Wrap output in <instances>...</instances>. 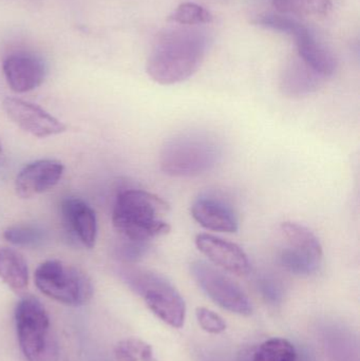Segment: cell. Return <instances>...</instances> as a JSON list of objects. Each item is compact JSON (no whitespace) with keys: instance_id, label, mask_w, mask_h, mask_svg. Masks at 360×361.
I'll list each match as a JSON object with an SVG mask.
<instances>
[{"instance_id":"obj_16","label":"cell","mask_w":360,"mask_h":361,"mask_svg":"<svg viewBox=\"0 0 360 361\" xmlns=\"http://www.w3.org/2000/svg\"><path fill=\"white\" fill-rule=\"evenodd\" d=\"M0 279L13 290L25 292L29 284V269L25 258L14 248L0 247Z\"/></svg>"},{"instance_id":"obj_7","label":"cell","mask_w":360,"mask_h":361,"mask_svg":"<svg viewBox=\"0 0 360 361\" xmlns=\"http://www.w3.org/2000/svg\"><path fill=\"white\" fill-rule=\"evenodd\" d=\"M190 273L201 290L222 309L241 316L251 315V300L242 288L220 269L205 261H194Z\"/></svg>"},{"instance_id":"obj_18","label":"cell","mask_w":360,"mask_h":361,"mask_svg":"<svg viewBox=\"0 0 360 361\" xmlns=\"http://www.w3.org/2000/svg\"><path fill=\"white\" fill-rule=\"evenodd\" d=\"M273 6L283 15L321 16L331 12V0H273Z\"/></svg>"},{"instance_id":"obj_13","label":"cell","mask_w":360,"mask_h":361,"mask_svg":"<svg viewBox=\"0 0 360 361\" xmlns=\"http://www.w3.org/2000/svg\"><path fill=\"white\" fill-rule=\"evenodd\" d=\"M63 223L85 247L93 248L97 239V214L90 205L78 197H68L61 204Z\"/></svg>"},{"instance_id":"obj_6","label":"cell","mask_w":360,"mask_h":361,"mask_svg":"<svg viewBox=\"0 0 360 361\" xmlns=\"http://www.w3.org/2000/svg\"><path fill=\"white\" fill-rule=\"evenodd\" d=\"M15 322L19 347L25 360L52 361L50 318L44 305L35 297H25L17 305Z\"/></svg>"},{"instance_id":"obj_20","label":"cell","mask_w":360,"mask_h":361,"mask_svg":"<svg viewBox=\"0 0 360 361\" xmlns=\"http://www.w3.org/2000/svg\"><path fill=\"white\" fill-rule=\"evenodd\" d=\"M295 347L287 339L272 338L264 341L254 353L252 361H296Z\"/></svg>"},{"instance_id":"obj_14","label":"cell","mask_w":360,"mask_h":361,"mask_svg":"<svg viewBox=\"0 0 360 361\" xmlns=\"http://www.w3.org/2000/svg\"><path fill=\"white\" fill-rule=\"evenodd\" d=\"M325 78L309 67L299 56L292 59L283 69L280 89L289 97H304L318 90Z\"/></svg>"},{"instance_id":"obj_3","label":"cell","mask_w":360,"mask_h":361,"mask_svg":"<svg viewBox=\"0 0 360 361\" xmlns=\"http://www.w3.org/2000/svg\"><path fill=\"white\" fill-rule=\"evenodd\" d=\"M221 158L222 146L217 137L202 131H190L175 135L164 144L160 166L170 177H196L211 171Z\"/></svg>"},{"instance_id":"obj_22","label":"cell","mask_w":360,"mask_h":361,"mask_svg":"<svg viewBox=\"0 0 360 361\" xmlns=\"http://www.w3.org/2000/svg\"><path fill=\"white\" fill-rule=\"evenodd\" d=\"M116 361H158L152 348L139 338H127L120 341L114 349Z\"/></svg>"},{"instance_id":"obj_15","label":"cell","mask_w":360,"mask_h":361,"mask_svg":"<svg viewBox=\"0 0 360 361\" xmlns=\"http://www.w3.org/2000/svg\"><path fill=\"white\" fill-rule=\"evenodd\" d=\"M298 48V56L315 72L327 78L333 75L337 69L335 55L321 44L313 35L311 30L306 29L295 38Z\"/></svg>"},{"instance_id":"obj_10","label":"cell","mask_w":360,"mask_h":361,"mask_svg":"<svg viewBox=\"0 0 360 361\" xmlns=\"http://www.w3.org/2000/svg\"><path fill=\"white\" fill-rule=\"evenodd\" d=\"M65 173L63 163L57 160H38L25 165L15 179V191L23 199L42 195L58 184Z\"/></svg>"},{"instance_id":"obj_9","label":"cell","mask_w":360,"mask_h":361,"mask_svg":"<svg viewBox=\"0 0 360 361\" xmlns=\"http://www.w3.org/2000/svg\"><path fill=\"white\" fill-rule=\"evenodd\" d=\"M194 242L204 256L224 271L237 276H245L251 271L249 256L238 244L209 233H199Z\"/></svg>"},{"instance_id":"obj_25","label":"cell","mask_w":360,"mask_h":361,"mask_svg":"<svg viewBox=\"0 0 360 361\" xmlns=\"http://www.w3.org/2000/svg\"><path fill=\"white\" fill-rule=\"evenodd\" d=\"M196 316L201 328L209 334H221L226 330L223 318L206 307H198Z\"/></svg>"},{"instance_id":"obj_24","label":"cell","mask_w":360,"mask_h":361,"mask_svg":"<svg viewBox=\"0 0 360 361\" xmlns=\"http://www.w3.org/2000/svg\"><path fill=\"white\" fill-rule=\"evenodd\" d=\"M170 19L180 25H202V23H211L213 21V15L200 4L194 2H184L173 11V14L170 15Z\"/></svg>"},{"instance_id":"obj_19","label":"cell","mask_w":360,"mask_h":361,"mask_svg":"<svg viewBox=\"0 0 360 361\" xmlns=\"http://www.w3.org/2000/svg\"><path fill=\"white\" fill-rule=\"evenodd\" d=\"M279 261L283 269L298 276H311L317 273L323 262V260H319L289 246H285L281 250Z\"/></svg>"},{"instance_id":"obj_4","label":"cell","mask_w":360,"mask_h":361,"mask_svg":"<svg viewBox=\"0 0 360 361\" xmlns=\"http://www.w3.org/2000/svg\"><path fill=\"white\" fill-rule=\"evenodd\" d=\"M123 277L128 286L143 297L150 311L171 328L181 329L186 317V305L181 294L166 278L154 271L126 269Z\"/></svg>"},{"instance_id":"obj_1","label":"cell","mask_w":360,"mask_h":361,"mask_svg":"<svg viewBox=\"0 0 360 361\" xmlns=\"http://www.w3.org/2000/svg\"><path fill=\"white\" fill-rule=\"evenodd\" d=\"M206 39L200 31L175 29L161 34L146 63L154 82L164 86L192 78L202 65Z\"/></svg>"},{"instance_id":"obj_17","label":"cell","mask_w":360,"mask_h":361,"mask_svg":"<svg viewBox=\"0 0 360 361\" xmlns=\"http://www.w3.org/2000/svg\"><path fill=\"white\" fill-rule=\"evenodd\" d=\"M281 231L285 235L287 246L323 260V245L308 227L299 223L285 222L281 224Z\"/></svg>"},{"instance_id":"obj_21","label":"cell","mask_w":360,"mask_h":361,"mask_svg":"<svg viewBox=\"0 0 360 361\" xmlns=\"http://www.w3.org/2000/svg\"><path fill=\"white\" fill-rule=\"evenodd\" d=\"M4 238L18 247L34 248L44 241L46 235L37 225L15 224L4 231Z\"/></svg>"},{"instance_id":"obj_8","label":"cell","mask_w":360,"mask_h":361,"mask_svg":"<svg viewBox=\"0 0 360 361\" xmlns=\"http://www.w3.org/2000/svg\"><path fill=\"white\" fill-rule=\"evenodd\" d=\"M2 107L14 124L33 137L44 139L61 135L67 130V126L58 118L30 102L6 97Z\"/></svg>"},{"instance_id":"obj_2","label":"cell","mask_w":360,"mask_h":361,"mask_svg":"<svg viewBox=\"0 0 360 361\" xmlns=\"http://www.w3.org/2000/svg\"><path fill=\"white\" fill-rule=\"evenodd\" d=\"M168 212V203L159 195L143 189H126L116 197L112 222L123 239L149 242L170 231L165 220Z\"/></svg>"},{"instance_id":"obj_26","label":"cell","mask_w":360,"mask_h":361,"mask_svg":"<svg viewBox=\"0 0 360 361\" xmlns=\"http://www.w3.org/2000/svg\"><path fill=\"white\" fill-rule=\"evenodd\" d=\"M148 250H149V242L123 239L122 244L118 248V256L124 262H137L147 254Z\"/></svg>"},{"instance_id":"obj_12","label":"cell","mask_w":360,"mask_h":361,"mask_svg":"<svg viewBox=\"0 0 360 361\" xmlns=\"http://www.w3.org/2000/svg\"><path fill=\"white\" fill-rule=\"evenodd\" d=\"M192 218L204 228L219 233H236L239 220L234 208L220 197L200 195L192 205Z\"/></svg>"},{"instance_id":"obj_23","label":"cell","mask_w":360,"mask_h":361,"mask_svg":"<svg viewBox=\"0 0 360 361\" xmlns=\"http://www.w3.org/2000/svg\"><path fill=\"white\" fill-rule=\"evenodd\" d=\"M254 23L260 25V27H266V29L275 30V31L289 34V35L294 36L295 38L308 29V27H306L304 23H299L296 19L283 14L258 15L254 19Z\"/></svg>"},{"instance_id":"obj_11","label":"cell","mask_w":360,"mask_h":361,"mask_svg":"<svg viewBox=\"0 0 360 361\" xmlns=\"http://www.w3.org/2000/svg\"><path fill=\"white\" fill-rule=\"evenodd\" d=\"M2 69L8 86L17 93L34 90L42 84L46 78L44 61L30 53L10 55L4 59Z\"/></svg>"},{"instance_id":"obj_27","label":"cell","mask_w":360,"mask_h":361,"mask_svg":"<svg viewBox=\"0 0 360 361\" xmlns=\"http://www.w3.org/2000/svg\"><path fill=\"white\" fill-rule=\"evenodd\" d=\"M2 157H4V150H2L1 143H0V165H1Z\"/></svg>"},{"instance_id":"obj_5","label":"cell","mask_w":360,"mask_h":361,"mask_svg":"<svg viewBox=\"0 0 360 361\" xmlns=\"http://www.w3.org/2000/svg\"><path fill=\"white\" fill-rule=\"evenodd\" d=\"M34 280L42 294L69 307L87 305L94 292L92 281L82 269L61 260L42 263Z\"/></svg>"}]
</instances>
